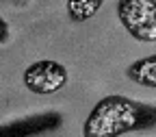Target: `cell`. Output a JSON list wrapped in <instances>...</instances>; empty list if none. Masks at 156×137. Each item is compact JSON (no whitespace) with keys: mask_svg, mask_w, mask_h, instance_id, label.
<instances>
[{"mask_svg":"<svg viewBox=\"0 0 156 137\" xmlns=\"http://www.w3.org/2000/svg\"><path fill=\"white\" fill-rule=\"evenodd\" d=\"M156 126V105L111 94L98 100L83 124V137H119Z\"/></svg>","mask_w":156,"mask_h":137,"instance_id":"cell-1","label":"cell"},{"mask_svg":"<svg viewBox=\"0 0 156 137\" xmlns=\"http://www.w3.org/2000/svg\"><path fill=\"white\" fill-rule=\"evenodd\" d=\"M117 17L136 42H156V0H117Z\"/></svg>","mask_w":156,"mask_h":137,"instance_id":"cell-2","label":"cell"},{"mask_svg":"<svg viewBox=\"0 0 156 137\" xmlns=\"http://www.w3.org/2000/svg\"><path fill=\"white\" fill-rule=\"evenodd\" d=\"M22 78H24V85L28 91L48 96V94H56L58 89H63L67 85V70L58 61L41 59V61L26 65Z\"/></svg>","mask_w":156,"mask_h":137,"instance_id":"cell-3","label":"cell"},{"mask_svg":"<svg viewBox=\"0 0 156 137\" xmlns=\"http://www.w3.org/2000/svg\"><path fill=\"white\" fill-rule=\"evenodd\" d=\"M63 124L61 113L48 111V113H39V115H28V117H20L9 124L0 126V137H35L41 133H50Z\"/></svg>","mask_w":156,"mask_h":137,"instance_id":"cell-4","label":"cell"},{"mask_svg":"<svg viewBox=\"0 0 156 137\" xmlns=\"http://www.w3.org/2000/svg\"><path fill=\"white\" fill-rule=\"evenodd\" d=\"M126 76H128V81H132L136 85L156 89V54L136 59L134 63H130L126 70Z\"/></svg>","mask_w":156,"mask_h":137,"instance_id":"cell-5","label":"cell"},{"mask_svg":"<svg viewBox=\"0 0 156 137\" xmlns=\"http://www.w3.org/2000/svg\"><path fill=\"white\" fill-rule=\"evenodd\" d=\"M106 0H67V15L72 22H87L102 9Z\"/></svg>","mask_w":156,"mask_h":137,"instance_id":"cell-6","label":"cell"},{"mask_svg":"<svg viewBox=\"0 0 156 137\" xmlns=\"http://www.w3.org/2000/svg\"><path fill=\"white\" fill-rule=\"evenodd\" d=\"M9 39V24H7V20L0 15V44H5Z\"/></svg>","mask_w":156,"mask_h":137,"instance_id":"cell-7","label":"cell"}]
</instances>
